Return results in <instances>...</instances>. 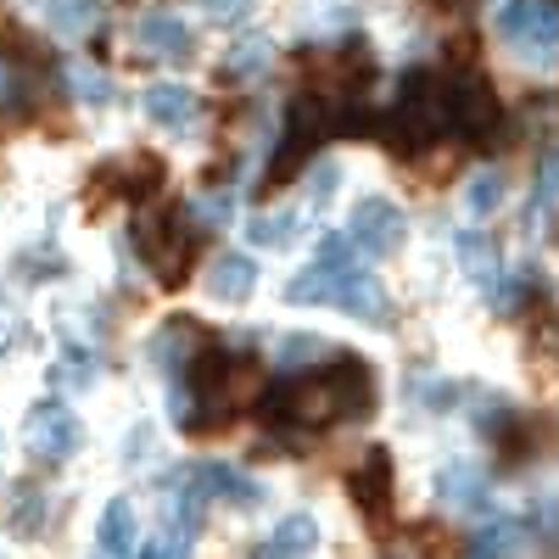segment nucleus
Segmentation results:
<instances>
[{
    "label": "nucleus",
    "instance_id": "obj_30",
    "mask_svg": "<svg viewBox=\"0 0 559 559\" xmlns=\"http://www.w3.org/2000/svg\"><path fill=\"white\" fill-rule=\"evenodd\" d=\"M197 218H202V224H224V218H229V197H202V202H197Z\"/></svg>",
    "mask_w": 559,
    "mask_h": 559
},
{
    "label": "nucleus",
    "instance_id": "obj_12",
    "mask_svg": "<svg viewBox=\"0 0 559 559\" xmlns=\"http://www.w3.org/2000/svg\"><path fill=\"white\" fill-rule=\"evenodd\" d=\"M134 39H140V51H146V57H168V62L191 57V28H185L174 12H146L140 28H134Z\"/></svg>",
    "mask_w": 559,
    "mask_h": 559
},
{
    "label": "nucleus",
    "instance_id": "obj_5",
    "mask_svg": "<svg viewBox=\"0 0 559 559\" xmlns=\"http://www.w3.org/2000/svg\"><path fill=\"white\" fill-rule=\"evenodd\" d=\"M498 34L526 62H554L559 57V0H509L498 12Z\"/></svg>",
    "mask_w": 559,
    "mask_h": 559
},
{
    "label": "nucleus",
    "instance_id": "obj_18",
    "mask_svg": "<svg viewBox=\"0 0 559 559\" xmlns=\"http://www.w3.org/2000/svg\"><path fill=\"white\" fill-rule=\"evenodd\" d=\"M0 57L17 62V68H45V45H39L12 12H0Z\"/></svg>",
    "mask_w": 559,
    "mask_h": 559
},
{
    "label": "nucleus",
    "instance_id": "obj_8",
    "mask_svg": "<svg viewBox=\"0 0 559 559\" xmlns=\"http://www.w3.org/2000/svg\"><path fill=\"white\" fill-rule=\"evenodd\" d=\"M403 236H408V218L386 197H364L347 213V241L358 247V258H392L403 247Z\"/></svg>",
    "mask_w": 559,
    "mask_h": 559
},
{
    "label": "nucleus",
    "instance_id": "obj_17",
    "mask_svg": "<svg viewBox=\"0 0 559 559\" xmlns=\"http://www.w3.org/2000/svg\"><path fill=\"white\" fill-rule=\"evenodd\" d=\"M313 543H319L313 515H286V521L274 526V537H269L263 559H308V554H313Z\"/></svg>",
    "mask_w": 559,
    "mask_h": 559
},
{
    "label": "nucleus",
    "instance_id": "obj_32",
    "mask_svg": "<svg viewBox=\"0 0 559 559\" xmlns=\"http://www.w3.org/2000/svg\"><path fill=\"white\" fill-rule=\"evenodd\" d=\"M0 84H7V79H0Z\"/></svg>",
    "mask_w": 559,
    "mask_h": 559
},
{
    "label": "nucleus",
    "instance_id": "obj_27",
    "mask_svg": "<svg viewBox=\"0 0 559 559\" xmlns=\"http://www.w3.org/2000/svg\"><path fill=\"white\" fill-rule=\"evenodd\" d=\"M12 526H17V532H34V526H39V492H34V487H17V509H12Z\"/></svg>",
    "mask_w": 559,
    "mask_h": 559
},
{
    "label": "nucleus",
    "instance_id": "obj_1",
    "mask_svg": "<svg viewBox=\"0 0 559 559\" xmlns=\"http://www.w3.org/2000/svg\"><path fill=\"white\" fill-rule=\"evenodd\" d=\"M286 302H302V308H342L364 324H386L392 319V302L386 292L376 286V274L358 263V247L347 241V229L324 236L319 258L286 280Z\"/></svg>",
    "mask_w": 559,
    "mask_h": 559
},
{
    "label": "nucleus",
    "instance_id": "obj_13",
    "mask_svg": "<svg viewBox=\"0 0 559 559\" xmlns=\"http://www.w3.org/2000/svg\"><path fill=\"white\" fill-rule=\"evenodd\" d=\"M197 112H202V102L185 84H152L146 90V118L163 123V129H191Z\"/></svg>",
    "mask_w": 559,
    "mask_h": 559
},
{
    "label": "nucleus",
    "instance_id": "obj_31",
    "mask_svg": "<svg viewBox=\"0 0 559 559\" xmlns=\"http://www.w3.org/2000/svg\"><path fill=\"white\" fill-rule=\"evenodd\" d=\"M252 7V0H207V17H218V23H229V17H241Z\"/></svg>",
    "mask_w": 559,
    "mask_h": 559
},
{
    "label": "nucleus",
    "instance_id": "obj_23",
    "mask_svg": "<svg viewBox=\"0 0 559 559\" xmlns=\"http://www.w3.org/2000/svg\"><path fill=\"white\" fill-rule=\"evenodd\" d=\"M498 202H503V179L498 174H476L471 185H464V207H471V218H487Z\"/></svg>",
    "mask_w": 559,
    "mask_h": 559
},
{
    "label": "nucleus",
    "instance_id": "obj_10",
    "mask_svg": "<svg viewBox=\"0 0 559 559\" xmlns=\"http://www.w3.org/2000/svg\"><path fill=\"white\" fill-rule=\"evenodd\" d=\"M347 492L358 498V509L369 521L386 509V498H392V459H386V448H364V459L347 471Z\"/></svg>",
    "mask_w": 559,
    "mask_h": 559
},
{
    "label": "nucleus",
    "instance_id": "obj_11",
    "mask_svg": "<svg viewBox=\"0 0 559 559\" xmlns=\"http://www.w3.org/2000/svg\"><path fill=\"white\" fill-rule=\"evenodd\" d=\"M252 292H258V263L247 252H218L207 269V297L236 308V302H252Z\"/></svg>",
    "mask_w": 559,
    "mask_h": 559
},
{
    "label": "nucleus",
    "instance_id": "obj_20",
    "mask_svg": "<svg viewBox=\"0 0 559 559\" xmlns=\"http://www.w3.org/2000/svg\"><path fill=\"white\" fill-rule=\"evenodd\" d=\"M269 57H274V45L263 39V34H252V39H241L236 51H229V79H252V73H263L269 68Z\"/></svg>",
    "mask_w": 559,
    "mask_h": 559
},
{
    "label": "nucleus",
    "instance_id": "obj_7",
    "mask_svg": "<svg viewBox=\"0 0 559 559\" xmlns=\"http://www.w3.org/2000/svg\"><path fill=\"white\" fill-rule=\"evenodd\" d=\"M197 364H202L197 397H202V408H213L207 426H224V419L258 392V369H252V358H218V353L213 358H197Z\"/></svg>",
    "mask_w": 559,
    "mask_h": 559
},
{
    "label": "nucleus",
    "instance_id": "obj_22",
    "mask_svg": "<svg viewBox=\"0 0 559 559\" xmlns=\"http://www.w3.org/2000/svg\"><path fill=\"white\" fill-rule=\"evenodd\" d=\"M197 532L191 526H179V521H163V532H157V543L140 554V559H191L197 554V543H191Z\"/></svg>",
    "mask_w": 559,
    "mask_h": 559
},
{
    "label": "nucleus",
    "instance_id": "obj_19",
    "mask_svg": "<svg viewBox=\"0 0 559 559\" xmlns=\"http://www.w3.org/2000/svg\"><path fill=\"white\" fill-rule=\"evenodd\" d=\"M459 263H464V274H471L476 286H492L498 280V252H492V241L481 236V229H464L459 236Z\"/></svg>",
    "mask_w": 559,
    "mask_h": 559
},
{
    "label": "nucleus",
    "instance_id": "obj_25",
    "mask_svg": "<svg viewBox=\"0 0 559 559\" xmlns=\"http://www.w3.org/2000/svg\"><path fill=\"white\" fill-rule=\"evenodd\" d=\"M68 84L79 90V96H84L90 107H107V102H112V84H107L96 68H68Z\"/></svg>",
    "mask_w": 559,
    "mask_h": 559
},
{
    "label": "nucleus",
    "instance_id": "obj_26",
    "mask_svg": "<svg viewBox=\"0 0 559 559\" xmlns=\"http://www.w3.org/2000/svg\"><path fill=\"white\" fill-rule=\"evenodd\" d=\"M57 381H73V386H90V381H96V369H90V353H84V347H68V353H62Z\"/></svg>",
    "mask_w": 559,
    "mask_h": 559
},
{
    "label": "nucleus",
    "instance_id": "obj_6",
    "mask_svg": "<svg viewBox=\"0 0 559 559\" xmlns=\"http://www.w3.org/2000/svg\"><path fill=\"white\" fill-rule=\"evenodd\" d=\"M448 123L464 140H481V146H498L503 134V107L492 96V84L481 73H459L448 79Z\"/></svg>",
    "mask_w": 559,
    "mask_h": 559
},
{
    "label": "nucleus",
    "instance_id": "obj_3",
    "mask_svg": "<svg viewBox=\"0 0 559 559\" xmlns=\"http://www.w3.org/2000/svg\"><path fill=\"white\" fill-rule=\"evenodd\" d=\"M453 134L448 123V79H431V73H408L392 96V112L381 118V140L392 152H419L431 140Z\"/></svg>",
    "mask_w": 559,
    "mask_h": 559
},
{
    "label": "nucleus",
    "instance_id": "obj_16",
    "mask_svg": "<svg viewBox=\"0 0 559 559\" xmlns=\"http://www.w3.org/2000/svg\"><path fill=\"white\" fill-rule=\"evenodd\" d=\"M437 492H442L448 509H464V515H487V481L476 476V464H453V471H442Z\"/></svg>",
    "mask_w": 559,
    "mask_h": 559
},
{
    "label": "nucleus",
    "instance_id": "obj_29",
    "mask_svg": "<svg viewBox=\"0 0 559 559\" xmlns=\"http://www.w3.org/2000/svg\"><path fill=\"white\" fill-rule=\"evenodd\" d=\"M543 202H554V207H559V152H548V157H543Z\"/></svg>",
    "mask_w": 559,
    "mask_h": 559
},
{
    "label": "nucleus",
    "instance_id": "obj_2",
    "mask_svg": "<svg viewBox=\"0 0 559 559\" xmlns=\"http://www.w3.org/2000/svg\"><path fill=\"white\" fill-rule=\"evenodd\" d=\"M369 408H376V381L358 353H342L319 376H302L269 397V419H286L302 431H319L331 419H369Z\"/></svg>",
    "mask_w": 559,
    "mask_h": 559
},
{
    "label": "nucleus",
    "instance_id": "obj_14",
    "mask_svg": "<svg viewBox=\"0 0 559 559\" xmlns=\"http://www.w3.org/2000/svg\"><path fill=\"white\" fill-rule=\"evenodd\" d=\"M191 487L207 498V492H218V498H229L236 509H252L258 503V481H247L236 464H197L191 471Z\"/></svg>",
    "mask_w": 559,
    "mask_h": 559
},
{
    "label": "nucleus",
    "instance_id": "obj_28",
    "mask_svg": "<svg viewBox=\"0 0 559 559\" xmlns=\"http://www.w3.org/2000/svg\"><path fill=\"white\" fill-rule=\"evenodd\" d=\"M313 353H324L313 336H297V342H286V347H280V364H286V369H297V358H313Z\"/></svg>",
    "mask_w": 559,
    "mask_h": 559
},
{
    "label": "nucleus",
    "instance_id": "obj_21",
    "mask_svg": "<svg viewBox=\"0 0 559 559\" xmlns=\"http://www.w3.org/2000/svg\"><path fill=\"white\" fill-rule=\"evenodd\" d=\"M515 554H521L515 526H487V532L471 537V554H464V559H515Z\"/></svg>",
    "mask_w": 559,
    "mask_h": 559
},
{
    "label": "nucleus",
    "instance_id": "obj_9",
    "mask_svg": "<svg viewBox=\"0 0 559 559\" xmlns=\"http://www.w3.org/2000/svg\"><path fill=\"white\" fill-rule=\"evenodd\" d=\"M23 437H28V453H34V459H45V464L73 459V453H79V442H84L73 408H62V403H39V408L28 414Z\"/></svg>",
    "mask_w": 559,
    "mask_h": 559
},
{
    "label": "nucleus",
    "instance_id": "obj_24",
    "mask_svg": "<svg viewBox=\"0 0 559 559\" xmlns=\"http://www.w3.org/2000/svg\"><path fill=\"white\" fill-rule=\"evenodd\" d=\"M90 17H96V7H90V0H51V23H57L62 34H84Z\"/></svg>",
    "mask_w": 559,
    "mask_h": 559
},
{
    "label": "nucleus",
    "instance_id": "obj_15",
    "mask_svg": "<svg viewBox=\"0 0 559 559\" xmlns=\"http://www.w3.org/2000/svg\"><path fill=\"white\" fill-rule=\"evenodd\" d=\"M140 526H134V503L129 498H112L107 509H102V526H96V543H102V554H112V559H129L140 543Z\"/></svg>",
    "mask_w": 559,
    "mask_h": 559
},
{
    "label": "nucleus",
    "instance_id": "obj_4",
    "mask_svg": "<svg viewBox=\"0 0 559 559\" xmlns=\"http://www.w3.org/2000/svg\"><path fill=\"white\" fill-rule=\"evenodd\" d=\"M134 247L152 263V274L163 280V286H179L191 258H197V229L179 207H163V213H146L134 224Z\"/></svg>",
    "mask_w": 559,
    "mask_h": 559
}]
</instances>
